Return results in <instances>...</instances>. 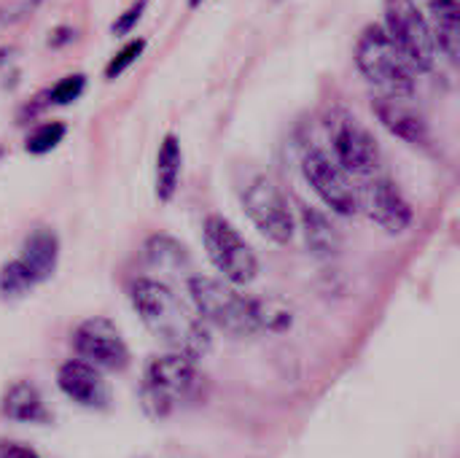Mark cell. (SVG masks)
Listing matches in <instances>:
<instances>
[{
	"label": "cell",
	"mask_w": 460,
	"mask_h": 458,
	"mask_svg": "<svg viewBox=\"0 0 460 458\" xmlns=\"http://www.w3.org/2000/svg\"><path fill=\"white\" fill-rule=\"evenodd\" d=\"M189 3H191V5H199V3H202V0H189Z\"/></svg>",
	"instance_id": "4316f807"
},
{
	"label": "cell",
	"mask_w": 460,
	"mask_h": 458,
	"mask_svg": "<svg viewBox=\"0 0 460 458\" xmlns=\"http://www.w3.org/2000/svg\"><path fill=\"white\" fill-rule=\"evenodd\" d=\"M202 243L208 259L224 281L232 286H248L259 275V256L240 229L218 213H210L202 227Z\"/></svg>",
	"instance_id": "8992f818"
},
{
	"label": "cell",
	"mask_w": 460,
	"mask_h": 458,
	"mask_svg": "<svg viewBox=\"0 0 460 458\" xmlns=\"http://www.w3.org/2000/svg\"><path fill=\"white\" fill-rule=\"evenodd\" d=\"M302 173L329 211H334L337 216L358 213V184L337 165L329 151L310 146L302 154Z\"/></svg>",
	"instance_id": "9c48e42d"
},
{
	"label": "cell",
	"mask_w": 460,
	"mask_h": 458,
	"mask_svg": "<svg viewBox=\"0 0 460 458\" xmlns=\"http://www.w3.org/2000/svg\"><path fill=\"white\" fill-rule=\"evenodd\" d=\"M326 130H329L332 157L356 184H364L380 175V167H383L380 146L375 135L353 113H348L345 108L329 111Z\"/></svg>",
	"instance_id": "5b68a950"
},
{
	"label": "cell",
	"mask_w": 460,
	"mask_h": 458,
	"mask_svg": "<svg viewBox=\"0 0 460 458\" xmlns=\"http://www.w3.org/2000/svg\"><path fill=\"white\" fill-rule=\"evenodd\" d=\"M129 300L146 324V329L167 346L172 354L189 356L199 362L213 343L210 327L202 321L194 305L175 294L164 281L156 278H137L129 286Z\"/></svg>",
	"instance_id": "6da1fadb"
},
{
	"label": "cell",
	"mask_w": 460,
	"mask_h": 458,
	"mask_svg": "<svg viewBox=\"0 0 460 458\" xmlns=\"http://www.w3.org/2000/svg\"><path fill=\"white\" fill-rule=\"evenodd\" d=\"M8 57H11V49L5 46V49H0V65H5L8 62Z\"/></svg>",
	"instance_id": "484cf974"
},
{
	"label": "cell",
	"mask_w": 460,
	"mask_h": 458,
	"mask_svg": "<svg viewBox=\"0 0 460 458\" xmlns=\"http://www.w3.org/2000/svg\"><path fill=\"white\" fill-rule=\"evenodd\" d=\"M437 46L460 70V0H423Z\"/></svg>",
	"instance_id": "9a60e30c"
},
{
	"label": "cell",
	"mask_w": 460,
	"mask_h": 458,
	"mask_svg": "<svg viewBox=\"0 0 460 458\" xmlns=\"http://www.w3.org/2000/svg\"><path fill=\"white\" fill-rule=\"evenodd\" d=\"M38 286L35 275L22 265V259H11L8 265H3L0 270V297L5 302L22 300L24 294H30Z\"/></svg>",
	"instance_id": "d6986e66"
},
{
	"label": "cell",
	"mask_w": 460,
	"mask_h": 458,
	"mask_svg": "<svg viewBox=\"0 0 460 458\" xmlns=\"http://www.w3.org/2000/svg\"><path fill=\"white\" fill-rule=\"evenodd\" d=\"M84 89H86V76H81V73L65 76L49 89V103L51 105H70L73 100L81 97Z\"/></svg>",
	"instance_id": "44dd1931"
},
{
	"label": "cell",
	"mask_w": 460,
	"mask_h": 458,
	"mask_svg": "<svg viewBox=\"0 0 460 458\" xmlns=\"http://www.w3.org/2000/svg\"><path fill=\"white\" fill-rule=\"evenodd\" d=\"M372 111L380 119V124L402 138L410 146H426L429 143V121L423 119V113L418 108H412L407 103V97H388V94H377L372 100Z\"/></svg>",
	"instance_id": "4fadbf2b"
},
{
	"label": "cell",
	"mask_w": 460,
	"mask_h": 458,
	"mask_svg": "<svg viewBox=\"0 0 460 458\" xmlns=\"http://www.w3.org/2000/svg\"><path fill=\"white\" fill-rule=\"evenodd\" d=\"M146 259L151 267L170 270V273H183L191 265L189 248L172 235H151L146 240Z\"/></svg>",
	"instance_id": "ac0fdd59"
},
{
	"label": "cell",
	"mask_w": 460,
	"mask_h": 458,
	"mask_svg": "<svg viewBox=\"0 0 460 458\" xmlns=\"http://www.w3.org/2000/svg\"><path fill=\"white\" fill-rule=\"evenodd\" d=\"M22 265L35 275L38 283L49 281L57 270V259H59V238L54 229L49 227H40V229H32L22 246V254H19Z\"/></svg>",
	"instance_id": "2e32d148"
},
{
	"label": "cell",
	"mask_w": 460,
	"mask_h": 458,
	"mask_svg": "<svg viewBox=\"0 0 460 458\" xmlns=\"http://www.w3.org/2000/svg\"><path fill=\"white\" fill-rule=\"evenodd\" d=\"M189 297L202 321L229 337H251L261 327H267L264 308L224 278L191 275Z\"/></svg>",
	"instance_id": "3957f363"
},
{
	"label": "cell",
	"mask_w": 460,
	"mask_h": 458,
	"mask_svg": "<svg viewBox=\"0 0 460 458\" xmlns=\"http://www.w3.org/2000/svg\"><path fill=\"white\" fill-rule=\"evenodd\" d=\"M57 386L67 400H73L81 408L108 410L113 405V394H111V386L105 383L102 373L94 364H89V362H84L78 356L59 364Z\"/></svg>",
	"instance_id": "7c38bea8"
},
{
	"label": "cell",
	"mask_w": 460,
	"mask_h": 458,
	"mask_svg": "<svg viewBox=\"0 0 460 458\" xmlns=\"http://www.w3.org/2000/svg\"><path fill=\"white\" fill-rule=\"evenodd\" d=\"M146 3H148V0H135V3L113 22V35H127V32L140 22V16H143V11H146Z\"/></svg>",
	"instance_id": "603a6c76"
},
{
	"label": "cell",
	"mask_w": 460,
	"mask_h": 458,
	"mask_svg": "<svg viewBox=\"0 0 460 458\" xmlns=\"http://www.w3.org/2000/svg\"><path fill=\"white\" fill-rule=\"evenodd\" d=\"M65 132H67V124H65V121H46V124L35 127V130L27 135L24 148H27V154H32V157H43V154L54 151V148L62 143Z\"/></svg>",
	"instance_id": "ffe728a7"
},
{
	"label": "cell",
	"mask_w": 460,
	"mask_h": 458,
	"mask_svg": "<svg viewBox=\"0 0 460 458\" xmlns=\"http://www.w3.org/2000/svg\"><path fill=\"white\" fill-rule=\"evenodd\" d=\"M240 202L251 224L272 243L286 246L296 235V216L286 197V192L267 175H253L243 192Z\"/></svg>",
	"instance_id": "52a82bcc"
},
{
	"label": "cell",
	"mask_w": 460,
	"mask_h": 458,
	"mask_svg": "<svg viewBox=\"0 0 460 458\" xmlns=\"http://www.w3.org/2000/svg\"><path fill=\"white\" fill-rule=\"evenodd\" d=\"M73 351L78 354V359L108 373H124L132 362L127 340L121 337L119 327L105 316H92L75 327Z\"/></svg>",
	"instance_id": "30bf717a"
},
{
	"label": "cell",
	"mask_w": 460,
	"mask_h": 458,
	"mask_svg": "<svg viewBox=\"0 0 460 458\" xmlns=\"http://www.w3.org/2000/svg\"><path fill=\"white\" fill-rule=\"evenodd\" d=\"M181 167H183V154H181V140L175 135H164L159 154H156V200L167 205L181 184Z\"/></svg>",
	"instance_id": "e0dca14e"
},
{
	"label": "cell",
	"mask_w": 460,
	"mask_h": 458,
	"mask_svg": "<svg viewBox=\"0 0 460 458\" xmlns=\"http://www.w3.org/2000/svg\"><path fill=\"white\" fill-rule=\"evenodd\" d=\"M0 458H40L35 451L19 443H0Z\"/></svg>",
	"instance_id": "cb8c5ba5"
},
{
	"label": "cell",
	"mask_w": 460,
	"mask_h": 458,
	"mask_svg": "<svg viewBox=\"0 0 460 458\" xmlns=\"http://www.w3.org/2000/svg\"><path fill=\"white\" fill-rule=\"evenodd\" d=\"M383 27L415 70H431L437 65L439 46L418 0H385Z\"/></svg>",
	"instance_id": "ba28073f"
},
{
	"label": "cell",
	"mask_w": 460,
	"mask_h": 458,
	"mask_svg": "<svg viewBox=\"0 0 460 458\" xmlns=\"http://www.w3.org/2000/svg\"><path fill=\"white\" fill-rule=\"evenodd\" d=\"M0 413L13 424H32V427H49L54 421L51 408L46 405L43 394L32 381H16L5 389Z\"/></svg>",
	"instance_id": "5bb4252c"
},
{
	"label": "cell",
	"mask_w": 460,
	"mask_h": 458,
	"mask_svg": "<svg viewBox=\"0 0 460 458\" xmlns=\"http://www.w3.org/2000/svg\"><path fill=\"white\" fill-rule=\"evenodd\" d=\"M143 51H146V40H143V38H135V40H129L127 46H121V49L116 51V57H111V62H108V67H105V78H108V81L119 78V76H121Z\"/></svg>",
	"instance_id": "7402d4cb"
},
{
	"label": "cell",
	"mask_w": 460,
	"mask_h": 458,
	"mask_svg": "<svg viewBox=\"0 0 460 458\" xmlns=\"http://www.w3.org/2000/svg\"><path fill=\"white\" fill-rule=\"evenodd\" d=\"M73 38H75V30H70V27H57V30L51 32L49 43L57 49V46H65V43H70Z\"/></svg>",
	"instance_id": "d4e9b609"
},
{
	"label": "cell",
	"mask_w": 460,
	"mask_h": 458,
	"mask_svg": "<svg viewBox=\"0 0 460 458\" xmlns=\"http://www.w3.org/2000/svg\"><path fill=\"white\" fill-rule=\"evenodd\" d=\"M358 213H364L375 227L388 235L407 232L415 219L404 192L383 173L358 184Z\"/></svg>",
	"instance_id": "8fae6325"
},
{
	"label": "cell",
	"mask_w": 460,
	"mask_h": 458,
	"mask_svg": "<svg viewBox=\"0 0 460 458\" xmlns=\"http://www.w3.org/2000/svg\"><path fill=\"white\" fill-rule=\"evenodd\" d=\"M205 375L197 362L181 354L154 356L140 378V408L151 418H170L178 410L194 408L205 397Z\"/></svg>",
	"instance_id": "7a4b0ae2"
},
{
	"label": "cell",
	"mask_w": 460,
	"mask_h": 458,
	"mask_svg": "<svg viewBox=\"0 0 460 458\" xmlns=\"http://www.w3.org/2000/svg\"><path fill=\"white\" fill-rule=\"evenodd\" d=\"M356 65L369 84L388 97H410L415 92V67L391 40L383 24H372L356 43Z\"/></svg>",
	"instance_id": "277c9868"
}]
</instances>
